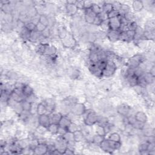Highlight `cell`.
Returning <instances> with one entry per match:
<instances>
[{"mask_svg": "<svg viewBox=\"0 0 155 155\" xmlns=\"http://www.w3.org/2000/svg\"><path fill=\"white\" fill-rule=\"evenodd\" d=\"M99 147L102 150L105 152L112 153L115 150H118L121 147V142H114L108 139H105Z\"/></svg>", "mask_w": 155, "mask_h": 155, "instance_id": "1", "label": "cell"}, {"mask_svg": "<svg viewBox=\"0 0 155 155\" xmlns=\"http://www.w3.org/2000/svg\"><path fill=\"white\" fill-rule=\"evenodd\" d=\"M116 65L112 60H107L105 68L102 71V77H110L116 70Z\"/></svg>", "mask_w": 155, "mask_h": 155, "instance_id": "2", "label": "cell"}, {"mask_svg": "<svg viewBox=\"0 0 155 155\" xmlns=\"http://www.w3.org/2000/svg\"><path fill=\"white\" fill-rule=\"evenodd\" d=\"M99 116L95 112H89L84 118V123L87 126H92L97 124Z\"/></svg>", "mask_w": 155, "mask_h": 155, "instance_id": "3", "label": "cell"}, {"mask_svg": "<svg viewBox=\"0 0 155 155\" xmlns=\"http://www.w3.org/2000/svg\"><path fill=\"white\" fill-rule=\"evenodd\" d=\"M122 24V17L119 16L115 18L108 19V25L110 30H120Z\"/></svg>", "mask_w": 155, "mask_h": 155, "instance_id": "4", "label": "cell"}, {"mask_svg": "<svg viewBox=\"0 0 155 155\" xmlns=\"http://www.w3.org/2000/svg\"><path fill=\"white\" fill-rule=\"evenodd\" d=\"M86 111V107L83 103L76 102L73 105L72 108V112L76 116L83 115Z\"/></svg>", "mask_w": 155, "mask_h": 155, "instance_id": "5", "label": "cell"}, {"mask_svg": "<svg viewBox=\"0 0 155 155\" xmlns=\"http://www.w3.org/2000/svg\"><path fill=\"white\" fill-rule=\"evenodd\" d=\"M54 145L56 150L60 152L61 154H63L67 148L68 143L62 138V136H60L59 139L56 140V141L54 143Z\"/></svg>", "mask_w": 155, "mask_h": 155, "instance_id": "6", "label": "cell"}, {"mask_svg": "<svg viewBox=\"0 0 155 155\" xmlns=\"http://www.w3.org/2000/svg\"><path fill=\"white\" fill-rule=\"evenodd\" d=\"M143 57L140 55H136L129 60L128 64L129 67L131 68H136L140 66L141 63L143 62Z\"/></svg>", "mask_w": 155, "mask_h": 155, "instance_id": "7", "label": "cell"}, {"mask_svg": "<svg viewBox=\"0 0 155 155\" xmlns=\"http://www.w3.org/2000/svg\"><path fill=\"white\" fill-rule=\"evenodd\" d=\"M38 121L39 126L47 129L48 126L51 124L50 115L48 114H44L42 115H39L38 116Z\"/></svg>", "mask_w": 155, "mask_h": 155, "instance_id": "8", "label": "cell"}, {"mask_svg": "<svg viewBox=\"0 0 155 155\" xmlns=\"http://www.w3.org/2000/svg\"><path fill=\"white\" fill-rule=\"evenodd\" d=\"M33 153L37 155H43L48 153V145L44 143H39L33 149Z\"/></svg>", "mask_w": 155, "mask_h": 155, "instance_id": "9", "label": "cell"}, {"mask_svg": "<svg viewBox=\"0 0 155 155\" xmlns=\"http://www.w3.org/2000/svg\"><path fill=\"white\" fill-rule=\"evenodd\" d=\"M135 35V31L131 30H125L120 32L119 40H122L124 41H131L134 39Z\"/></svg>", "mask_w": 155, "mask_h": 155, "instance_id": "10", "label": "cell"}, {"mask_svg": "<svg viewBox=\"0 0 155 155\" xmlns=\"http://www.w3.org/2000/svg\"><path fill=\"white\" fill-rule=\"evenodd\" d=\"M120 30H109L107 32V38L110 40L111 42H116L119 40L120 35Z\"/></svg>", "mask_w": 155, "mask_h": 155, "instance_id": "11", "label": "cell"}, {"mask_svg": "<svg viewBox=\"0 0 155 155\" xmlns=\"http://www.w3.org/2000/svg\"><path fill=\"white\" fill-rule=\"evenodd\" d=\"M76 1H67L66 5V10L67 13L70 15H75L78 10V8L76 5Z\"/></svg>", "mask_w": 155, "mask_h": 155, "instance_id": "12", "label": "cell"}, {"mask_svg": "<svg viewBox=\"0 0 155 155\" xmlns=\"http://www.w3.org/2000/svg\"><path fill=\"white\" fill-rule=\"evenodd\" d=\"M130 109L131 108L129 106L126 104H122L118 106L117 108V111L118 113L121 116L124 117H127L129 116V114L130 113Z\"/></svg>", "mask_w": 155, "mask_h": 155, "instance_id": "13", "label": "cell"}, {"mask_svg": "<svg viewBox=\"0 0 155 155\" xmlns=\"http://www.w3.org/2000/svg\"><path fill=\"white\" fill-rule=\"evenodd\" d=\"M62 137L68 143V144H74V143L76 142L74 139V133L70 131H67Z\"/></svg>", "mask_w": 155, "mask_h": 155, "instance_id": "14", "label": "cell"}, {"mask_svg": "<svg viewBox=\"0 0 155 155\" xmlns=\"http://www.w3.org/2000/svg\"><path fill=\"white\" fill-rule=\"evenodd\" d=\"M134 116L137 122H139L142 124H146L147 121V114L143 112H137L135 114Z\"/></svg>", "mask_w": 155, "mask_h": 155, "instance_id": "15", "label": "cell"}, {"mask_svg": "<svg viewBox=\"0 0 155 155\" xmlns=\"http://www.w3.org/2000/svg\"><path fill=\"white\" fill-rule=\"evenodd\" d=\"M89 70L90 72L93 74L97 78L102 77V70L99 69V67H97L96 64H91L89 67Z\"/></svg>", "mask_w": 155, "mask_h": 155, "instance_id": "16", "label": "cell"}, {"mask_svg": "<svg viewBox=\"0 0 155 155\" xmlns=\"http://www.w3.org/2000/svg\"><path fill=\"white\" fill-rule=\"evenodd\" d=\"M72 120L69 118H68L67 116H63L60 120V122L59 123L58 125L60 127L66 128L68 130V127H69L70 125L72 124Z\"/></svg>", "mask_w": 155, "mask_h": 155, "instance_id": "17", "label": "cell"}, {"mask_svg": "<svg viewBox=\"0 0 155 155\" xmlns=\"http://www.w3.org/2000/svg\"><path fill=\"white\" fill-rule=\"evenodd\" d=\"M89 60L91 64H95L99 61L98 51L96 50H93L89 55Z\"/></svg>", "mask_w": 155, "mask_h": 155, "instance_id": "18", "label": "cell"}, {"mask_svg": "<svg viewBox=\"0 0 155 155\" xmlns=\"http://www.w3.org/2000/svg\"><path fill=\"white\" fill-rule=\"evenodd\" d=\"M143 7H144V4L142 1L136 0V1H134L132 3V8L135 12H141Z\"/></svg>", "mask_w": 155, "mask_h": 155, "instance_id": "19", "label": "cell"}, {"mask_svg": "<svg viewBox=\"0 0 155 155\" xmlns=\"http://www.w3.org/2000/svg\"><path fill=\"white\" fill-rule=\"evenodd\" d=\"M62 116L63 115L61 113H52L50 116L51 123L58 124Z\"/></svg>", "mask_w": 155, "mask_h": 155, "instance_id": "20", "label": "cell"}, {"mask_svg": "<svg viewBox=\"0 0 155 155\" xmlns=\"http://www.w3.org/2000/svg\"><path fill=\"white\" fill-rule=\"evenodd\" d=\"M44 104H45V107H46V108H47V114H48V113H49V114L52 113L55 110V104L54 101H53L51 99H47L46 101V102H44Z\"/></svg>", "mask_w": 155, "mask_h": 155, "instance_id": "21", "label": "cell"}, {"mask_svg": "<svg viewBox=\"0 0 155 155\" xmlns=\"http://www.w3.org/2000/svg\"><path fill=\"white\" fill-rule=\"evenodd\" d=\"M141 76L143 78V79H144V81H146L147 85L150 84L154 82V76H153L149 72H143V73L142 74Z\"/></svg>", "mask_w": 155, "mask_h": 155, "instance_id": "22", "label": "cell"}, {"mask_svg": "<svg viewBox=\"0 0 155 155\" xmlns=\"http://www.w3.org/2000/svg\"><path fill=\"white\" fill-rule=\"evenodd\" d=\"M37 112L38 114V116L42 115L44 114H47V108L45 107V105L44 103H39V104L37 106Z\"/></svg>", "mask_w": 155, "mask_h": 155, "instance_id": "23", "label": "cell"}, {"mask_svg": "<svg viewBox=\"0 0 155 155\" xmlns=\"http://www.w3.org/2000/svg\"><path fill=\"white\" fill-rule=\"evenodd\" d=\"M56 51V49L53 45H49V44H47L46 48H45L44 53L49 56H53Z\"/></svg>", "mask_w": 155, "mask_h": 155, "instance_id": "24", "label": "cell"}, {"mask_svg": "<svg viewBox=\"0 0 155 155\" xmlns=\"http://www.w3.org/2000/svg\"><path fill=\"white\" fill-rule=\"evenodd\" d=\"M59 129V125L54 124V123H51L46 129L47 130L50 132V133L53 135H57L58 133V131Z\"/></svg>", "mask_w": 155, "mask_h": 155, "instance_id": "25", "label": "cell"}, {"mask_svg": "<svg viewBox=\"0 0 155 155\" xmlns=\"http://www.w3.org/2000/svg\"><path fill=\"white\" fill-rule=\"evenodd\" d=\"M106 139V136H101L99 135L96 134L95 135L93 136L92 137V142L96 145H98L99 146L101 143L104 141V140Z\"/></svg>", "mask_w": 155, "mask_h": 155, "instance_id": "26", "label": "cell"}, {"mask_svg": "<svg viewBox=\"0 0 155 155\" xmlns=\"http://www.w3.org/2000/svg\"><path fill=\"white\" fill-rule=\"evenodd\" d=\"M21 105L23 111L30 112L32 108V103L24 99L21 102Z\"/></svg>", "mask_w": 155, "mask_h": 155, "instance_id": "27", "label": "cell"}, {"mask_svg": "<svg viewBox=\"0 0 155 155\" xmlns=\"http://www.w3.org/2000/svg\"><path fill=\"white\" fill-rule=\"evenodd\" d=\"M22 93L24 96L26 97L33 93V89L28 85H24L22 89Z\"/></svg>", "mask_w": 155, "mask_h": 155, "instance_id": "28", "label": "cell"}, {"mask_svg": "<svg viewBox=\"0 0 155 155\" xmlns=\"http://www.w3.org/2000/svg\"><path fill=\"white\" fill-rule=\"evenodd\" d=\"M127 79L128 82L131 87H133L135 85H137V83H138V77H137L134 74L128 76Z\"/></svg>", "mask_w": 155, "mask_h": 155, "instance_id": "29", "label": "cell"}, {"mask_svg": "<svg viewBox=\"0 0 155 155\" xmlns=\"http://www.w3.org/2000/svg\"><path fill=\"white\" fill-rule=\"evenodd\" d=\"M113 9V8L112 3L105 2L104 4H102V11L106 13L107 14H108L109 12H111V11Z\"/></svg>", "mask_w": 155, "mask_h": 155, "instance_id": "30", "label": "cell"}, {"mask_svg": "<svg viewBox=\"0 0 155 155\" xmlns=\"http://www.w3.org/2000/svg\"><path fill=\"white\" fill-rule=\"evenodd\" d=\"M74 139H75L76 142H81L84 138V135L81 130H79L75 132H74Z\"/></svg>", "mask_w": 155, "mask_h": 155, "instance_id": "31", "label": "cell"}, {"mask_svg": "<svg viewBox=\"0 0 155 155\" xmlns=\"http://www.w3.org/2000/svg\"><path fill=\"white\" fill-rule=\"evenodd\" d=\"M96 133L101 136H106L107 132L104 126L97 124V126L96 127Z\"/></svg>", "mask_w": 155, "mask_h": 155, "instance_id": "32", "label": "cell"}, {"mask_svg": "<svg viewBox=\"0 0 155 155\" xmlns=\"http://www.w3.org/2000/svg\"><path fill=\"white\" fill-rule=\"evenodd\" d=\"M41 37V33L37 32V30L33 31V32H31L29 40H30V41H32L33 42L37 41H38V40H39L40 39V37Z\"/></svg>", "mask_w": 155, "mask_h": 155, "instance_id": "33", "label": "cell"}, {"mask_svg": "<svg viewBox=\"0 0 155 155\" xmlns=\"http://www.w3.org/2000/svg\"><path fill=\"white\" fill-rule=\"evenodd\" d=\"M39 22L40 23L44 25L46 27H49V20L45 15H40L39 16Z\"/></svg>", "mask_w": 155, "mask_h": 155, "instance_id": "34", "label": "cell"}, {"mask_svg": "<svg viewBox=\"0 0 155 155\" xmlns=\"http://www.w3.org/2000/svg\"><path fill=\"white\" fill-rule=\"evenodd\" d=\"M108 139L114 142H121L120 141V136L119 135V133H116V132H114V133H111L110 135L109 136Z\"/></svg>", "mask_w": 155, "mask_h": 155, "instance_id": "35", "label": "cell"}, {"mask_svg": "<svg viewBox=\"0 0 155 155\" xmlns=\"http://www.w3.org/2000/svg\"><path fill=\"white\" fill-rule=\"evenodd\" d=\"M24 27L30 32L36 30V24L33 22H28L24 24Z\"/></svg>", "mask_w": 155, "mask_h": 155, "instance_id": "36", "label": "cell"}, {"mask_svg": "<svg viewBox=\"0 0 155 155\" xmlns=\"http://www.w3.org/2000/svg\"><path fill=\"white\" fill-rule=\"evenodd\" d=\"M91 10L93 11V12L96 15H99L102 11V7L100 6V5L99 4H96V3H93V5H92V6H91Z\"/></svg>", "mask_w": 155, "mask_h": 155, "instance_id": "37", "label": "cell"}, {"mask_svg": "<svg viewBox=\"0 0 155 155\" xmlns=\"http://www.w3.org/2000/svg\"><path fill=\"white\" fill-rule=\"evenodd\" d=\"M143 38L145 39L153 40L154 38V32L153 31H145L143 33Z\"/></svg>", "mask_w": 155, "mask_h": 155, "instance_id": "38", "label": "cell"}, {"mask_svg": "<svg viewBox=\"0 0 155 155\" xmlns=\"http://www.w3.org/2000/svg\"><path fill=\"white\" fill-rule=\"evenodd\" d=\"M137 26H137L136 22L134 21L129 22V23L127 24V30H131V31H135Z\"/></svg>", "mask_w": 155, "mask_h": 155, "instance_id": "39", "label": "cell"}, {"mask_svg": "<svg viewBox=\"0 0 155 155\" xmlns=\"http://www.w3.org/2000/svg\"><path fill=\"white\" fill-rule=\"evenodd\" d=\"M107 15H108V18L111 19V18H115V17L120 16V13H119V11L113 9L111 12H110L107 14Z\"/></svg>", "mask_w": 155, "mask_h": 155, "instance_id": "40", "label": "cell"}, {"mask_svg": "<svg viewBox=\"0 0 155 155\" xmlns=\"http://www.w3.org/2000/svg\"><path fill=\"white\" fill-rule=\"evenodd\" d=\"M108 119H107V118H105V117L100 118V117H99L98 120H97V124L102 125V126H104V127H105V126H106L108 124Z\"/></svg>", "mask_w": 155, "mask_h": 155, "instance_id": "41", "label": "cell"}, {"mask_svg": "<svg viewBox=\"0 0 155 155\" xmlns=\"http://www.w3.org/2000/svg\"><path fill=\"white\" fill-rule=\"evenodd\" d=\"M47 28V27L45 26L41 23H40L39 22H38L36 24V30L39 33H42L43 31H44L45 29H46Z\"/></svg>", "mask_w": 155, "mask_h": 155, "instance_id": "42", "label": "cell"}, {"mask_svg": "<svg viewBox=\"0 0 155 155\" xmlns=\"http://www.w3.org/2000/svg\"><path fill=\"white\" fill-rule=\"evenodd\" d=\"M149 144V142L148 141H147L146 142H143L141 143V144L139 146V151L142 152V151H144V150H147L148 149V146Z\"/></svg>", "mask_w": 155, "mask_h": 155, "instance_id": "43", "label": "cell"}, {"mask_svg": "<svg viewBox=\"0 0 155 155\" xmlns=\"http://www.w3.org/2000/svg\"><path fill=\"white\" fill-rule=\"evenodd\" d=\"M100 27H101V28L103 30L107 31V32L109 30H110V28H109V25H108V20L102 21L101 24L100 25Z\"/></svg>", "mask_w": 155, "mask_h": 155, "instance_id": "44", "label": "cell"}, {"mask_svg": "<svg viewBox=\"0 0 155 155\" xmlns=\"http://www.w3.org/2000/svg\"><path fill=\"white\" fill-rule=\"evenodd\" d=\"M79 130L80 129L78 127V125L73 123H72V124L70 125V126L68 128V131L73 132V133H74V132H75Z\"/></svg>", "mask_w": 155, "mask_h": 155, "instance_id": "45", "label": "cell"}, {"mask_svg": "<svg viewBox=\"0 0 155 155\" xmlns=\"http://www.w3.org/2000/svg\"><path fill=\"white\" fill-rule=\"evenodd\" d=\"M84 18H85V21L89 24H93L94 20L95 18H94V17H92V16L87 15H85Z\"/></svg>", "mask_w": 155, "mask_h": 155, "instance_id": "46", "label": "cell"}, {"mask_svg": "<svg viewBox=\"0 0 155 155\" xmlns=\"http://www.w3.org/2000/svg\"><path fill=\"white\" fill-rule=\"evenodd\" d=\"M93 3L90 1H84V9H91V6H92Z\"/></svg>", "mask_w": 155, "mask_h": 155, "instance_id": "47", "label": "cell"}, {"mask_svg": "<svg viewBox=\"0 0 155 155\" xmlns=\"http://www.w3.org/2000/svg\"><path fill=\"white\" fill-rule=\"evenodd\" d=\"M102 22V20L99 18V17L97 15V16L95 17V20H94L93 25L97 26H100V25L101 24Z\"/></svg>", "mask_w": 155, "mask_h": 155, "instance_id": "48", "label": "cell"}, {"mask_svg": "<svg viewBox=\"0 0 155 155\" xmlns=\"http://www.w3.org/2000/svg\"><path fill=\"white\" fill-rule=\"evenodd\" d=\"M67 131H68V130L67 129L63 128V127H60V126H59V129H58V133H57V135H59V136H62L64 135Z\"/></svg>", "mask_w": 155, "mask_h": 155, "instance_id": "49", "label": "cell"}, {"mask_svg": "<svg viewBox=\"0 0 155 155\" xmlns=\"http://www.w3.org/2000/svg\"><path fill=\"white\" fill-rule=\"evenodd\" d=\"M41 33V35H42V37H43V38H49V37L50 36V30H49V28H48V27L46 28V29H45L44 31H43L42 33Z\"/></svg>", "mask_w": 155, "mask_h": 155, "instance_id": "50", "label": "cell"}, {"mask_svg": "<svg viewBox=\"0 0 155 155\" xmlns=\"http://www.w3.org/2000/svg\"><path fill=\"white\" fill-rule=\"evenodd\" d=\"M133 88L135 89V91H136V92L137 93H138V94H141L142 92V89L143 88L141 87V86L139 85H135V87H133Z\"/></svg>", "mask_w": 155, "mask_h": 155, "instance_id": "51", "label": "cell"}, {"mask_svg": "<svg viewBox=\"0 0 155 155\" xmlns=\"http://www.w3.org/2000/svg\"><path fill=\"white\" fill-rule=\"evenodd\" d=\"M74 154V150L67 148L63 154Z\"/></svg>", "mask_w": 155, "mask_h": 155, "instance_id": "52", "label": "cell"}]
</instances>
